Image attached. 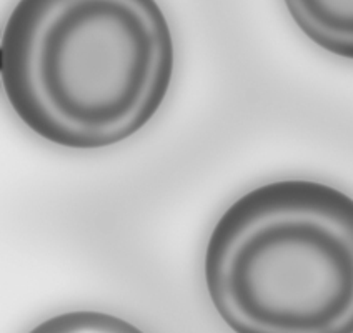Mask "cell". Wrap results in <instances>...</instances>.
I'll return each instance as SVG.
<instances>
[{
  "instance_id": "cell-4",
  "label": "cell",
  "mask_w": 353,
  "mask_h": 333,
  "mask_svg": "<svg viewBox=\"0 0 353 333\" xmlns=\"http://www.w3.org/2000/svg\"><path fill=\"white\" fill-rule=\"evenodd\" d=\"M29 333H143L120 316L103 312H67L50 316Z\"/></svg>"
},
{
  "instance_id": "cell-3",
  "label": "cell",
  "mask_w": 353,
  "mask_h": 333,
  "mask_svg": "<svg viewBox=\"0 0 353 333\" xmlns=\"http://www.w3.org/2000/svg\"><path fill=\"white\" fill-rule=\"evenodd\" d=\"M300 30L320 49L353 60V0H283Z\"/></svg>"
},
{
  "instance_id": "cell-1",
  "label": "cell",
  "mask_w": 353,
  "mask_h": 333,
  "mask_svg": "<svg viewBox=\"0 0 353 333\" xmlns=\"http://www.w3.org/2000/svg\"><path fill=\"white\" fill-rule=\"evenodd\" d=\"M174 60L157 0H19L0 42L12 110L39 137L77 150L142 130L167 97Z\"/></svg>"
},
{
  "instance_id": "cell-2",
  "label": "cell",
  "mask_w": 353,
  "mask_h": 333,
  "mask_svg": "<svg viewBox=\"0 0 353 333\" xmlns=\"http://www.w3.org/2000/svg\"><path fill=\"white\" fill-rule=\"evenodd\" d=\"M203 272L235 333H353V199L316 180L263 183L216 220Z\"/></svg>"
}]
</instances>
